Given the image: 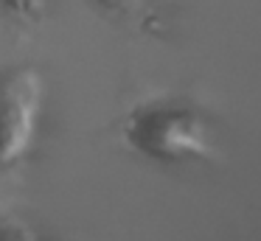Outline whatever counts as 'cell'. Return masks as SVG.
<instances>
[{
    "label": "cell",
    "mask_w": 261,
    "mask_h": 241,
    "mask_svg": "<svg viewBox=\"0 0 261 241\" xmlns=\"http://www.w3.org/2000/svg\"><path fill=\"white\" fill-rule=\"evenodd\" d=\"M124 140L141 154L158 163L214 160L216 157V126L202 106L182 98H154L126 115Z\"/></svg>",
    "instance_id": "6da1fadb"
},
{
    "label": "cell",
    "mask_w": 261,
    "mask_h": 241,
    "mask_svg": "<svg viewBox=\"0 0 261 241\" xmlns=\"http://www.w3.org/2000/svg\"><path fill=\"white\" fill-rule=\"evenodd\" d=\"M0 241H40V238L23 224H3L0 227Z\"/></svg>",
    "instance_id": "7a4b0ae2"
},
{
    "label": "cell",
    "mask_w": 261,
    "mask_h": 241,
    "mask_svg": "<svg viewBox=\"0 0 261 241\" xmlns=\"http://www.w3.org/2000/svg\"><path fill=\"white\" fill-rule=\"evenodd\" d=\"M0 9L12 14H31L34 9H40V0H0Z\"/></svg>",
    "instance_id": "3957f363"
}]
</instances>
